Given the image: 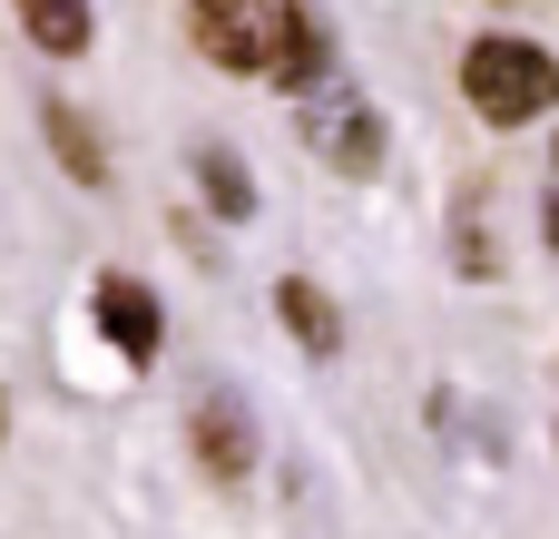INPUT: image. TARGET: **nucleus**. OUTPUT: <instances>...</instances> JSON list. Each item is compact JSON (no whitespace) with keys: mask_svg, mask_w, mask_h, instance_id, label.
<instances>
[{"mask_svg":"<svg viewBox=\"0 0 559 539\" xmlns=\"http://www.w3.org/2000/svg\"><path fill=\"white\" fill-rule=\"evenodd\" d=\"M462 98L491 118V128H531L559 108V59L540 39H511V29H481L462 49Z\"/></svg>","mask_w":559,"mask_h":539,"instance_id":"nucleus-1","label":"nucleus"},{"mask_svg":"<svg viewBox=\"0 0 559 539\" xmlns=\"http://www.w3.org/2000/svg\"><path fill=\"white\" fill-rule=\"evenodd\" d=\"M285 20L295 10H275V0H197L187 10V39L216 69H275L285 59Z\"/></svg>","mask_w":559,"mask_h":539,"instance_id":"nucleus-2","label":"nucleus"},{"mask_svg":"<svg viewBox=\"0 0 559 539\" xmlns=\"http://www.w3.org/2000/svg\"><path fill=\"white\" fill-rule=\"evenodd\" d=\"M305 118H314V147H324L344 177H373V167H383V118H373L364 98H344V88H314V98H305Z\"/></svg>","mask_w":559,"mask_h":539,"instance_id":"nucleus-3","label":"nucleus"},{"mask_svg":"<svg viewBox=\"0 0 559 539\" xmlns=\"http://www.w3.org/2000/svg\"><path fill=\"white\" fill-rule=\"evenodd\" d=\"M98 334H108L128 363H157V344H167V314H157V295H147L138 275H98Z\"/></svg>","mask_w":559,"mask_h":539,"instance_id":"nucleus-4","label":"nucleus"},{"mask_svg":"<svg viewBox=\"0 0 559 539\" xmlns=\"http://www.w3.org/2000/svg\"><path fill=\"white\" fill-rule=\"evenodd\" d=\"M187 442H197V462H206L216 481H246V471H255V432H246V403H236V393H206L197 422H187Z\"/></svg>","mask_w":559,"mask_h":539,"instance_id":"nucleus-5","label":"nucleus"},{"mask_svg":"<svg viewBox=\"0 0 559 539\" xmlns=\"http://www.w3.org/2000/svg\"><path fill=\"white\" fill-rule=\"evenodd\" d=\"M275 314H285V334H295L305 354H344V314H334V295H324L314 275H285V285H275Z\"/></svg>","mask_w":559,"mask_h":539,"instance_id":"nucleus-6","label":"nucleus"},{"mask_svg":"<svg viewBox=\"0 0 559 539\" xmlns=\"http://www.w3.org/2000/svg\"><path fill=\"white\" fill-rule=\"evenodd\" d=\"M39 137L59 147V167H69L79 187H108V147H98V128H88L79 108H59V98H49V108H39Z\"/></svg>","mask_w":559,"mask_h":539,"instance_id":"nucleus-7","label":"nucleus"},{"mask_svg":"<svg viewBox=\"0 0 559 539\" xmlns=\"http://www.w3.org/2000/svg\"><path fill=\"white\" fill-rule=\"evenodd\" d=\"M197 187H206V206H216L226 226L255 216V187H246V157H236V147H197Z\"/></svg>","mask_w":559,"mask_h":539,"instance_id":"nucleus-8","label":"nucleus"},{"mask_svg":"<svg viewBox=\"0 0 559 539\" xmlns=\"http://www.w3.org/2000/svg\"><path fill=\"white\" fill-rule=\"evenodd\" d=\"M20 29H29L39 49L79 59V49H88V0H20Z\"/></svg>","mask_w":559,"mask_h":539,"instance_id":"nucleus-9","label":"nucleus"},{"mask_svg":"<svg viewBox=\"0 0 559 539\" xmlns=\"http://www.w3.org/2000/svg\"><path fill=\"white\" fill-rule=\"evenodd\" d=\"M0 432H10V393H0Z\"/></svg>","mask_w":559,"mask_h":539,"instance_id":"nucleus-10","label":"nucleus"}]
</instances>
